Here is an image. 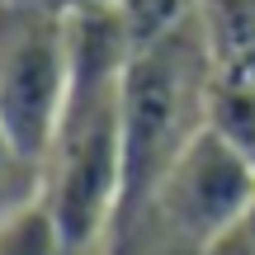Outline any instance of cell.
I'll return each mask as SVG.
<instances>
[{"label": "cell", "mask_w": 255, "mask_h": 255, "mask_svg": "<svg viewBox=\"0 0 255 255\" xmlns=\"http://www.w3.org/2000/svg\"><path fill=\"white\" fill-rule=\"evenodd\" d=\"M137 208L161 218L170 232L208 246L222 232L241 227L251 218V208H255V165L222 128L208 123L175 156V165L161 175V184ZM137 208H128V213H137Z\"/></svg>", "instance_id": "cell-4"}, {"label": "cell", "mask_w": 255, "mask_h": 255, "mask_svg": "<svg viewBox=\"0 0 255 255\" xmlns=\"http://www.w3.org/2000/svg\"><path fill=\"white\" fill-rule=\"evenodd\" d=\"M5 213H9V208H5Z\"/></svg>", "instance_id": "cell-11"}, {"label": "cell", "mask_w": 255, "mask_h": 255, "mask_svg": "<svg viewBox=\"0 0 255 255\" xmlns=\"http://www.w3.org/2000/svg\"><path fill=\"white\" fill-rule=\"evenodd\" d=\"M0 255H71V251H66L52 213L43 208V199H28L0 213Z\"/></svg>", "instance_id": "cell-6"}, {"label": "cell", "mask_w": 255, "mask_h": 255, "mask_svg": "<svg viewBox=\"0 0 255 255\" xmlns=\"http://www.w3.org/2000/svg\"><path fill=\"white\" fill-rule=\"evenodd\" d=\"M218 85H255V0H199Z\"/></svg>", "instance_id": "cell-5"}, {"label": "cell", "mask_w": 255, "mask_h": 255, "mask_svg": "<svg viewBox=\"0 0 255 255\" xmlns=\"http://www.w3.org/2000/svg\"><path fill=\"white\" fill-rule=\"evenodd\" d=\"M213 71L199 14L151 43L132 47L123 76V203L137 208L175 165V156L213 123Z\"/></svg>", "instance_id": "cell-2"}, {"label": "cell", "mask_w": 255, "mask_h": 255, "mask_svg": "<svg viewBox=\"0 0 255 255\" xmlns=\"http://www.w3.org/2000/svg\"><path fill=\"white\" fill-rule=\"evenodd\" d=\"M71 90V24L52 0H0V137L43 170Z\"/></svg>", "instance_id": "cell-3"}, {"label": "cell", "mask_w": 255, "mask_h": 255, "mask_svg": "<svg viewBox=\"0 0 255 255\" xmlns=\"http://www.w3.org/2000/svg\"><path fill=\"white\" fill-rule=\"evenodd\" d=\"M246 222H251V232H255V208H251V218H246Z\"/></svg>", "instance_id": "cell-10"}, {"label": "cell", "mask_w": 255, "mask_h": 255, "mask_svg": "<svg viewBox=\"0 0 255 255\" xmlns=\"http://www.w3.org/2000/svg\"><path fill=\"white\" fill-rule=\"evenodd\" d=\"M71 255H104V246H90V251H71Z\"/></svg>", "instance_id": "cell-9"}, {"label": "cell", "mask_w": 255, "mask_h": 255, "mask_svg": "<svg viewBox=\"0 0 255 255\" xmlns=\"http://www.w3.org/2000/svg\"><path fill=\"white\" fill-rule=\"evenodd\" d=\"M71 24V90L38 170V199L66 251L104 246L123 203V76L132 28L123 9H81Z\"/></svg>", "instance_id": "cell-1"}, {"label": "cell", "mask_w": 255, "mask_h": 255, "mask_svg": "<svg viewBox=\"0 0 255 255\" xmlns=\"http://www.w3.org/2000/svg\"><path fill=\"white\" fill-rule=\"evenodd\" d=\"M203 255H255V232H251V222H241V227L222 232L218 241H208V251H203Z\"/></svg>", "instance_id": "cell-7"}, {"label": "cell", "mask_w": 255, "mask_h": 255, "mask_svg": "<svg viewBox=\"0 0 255 255\" xmlns=\"http://www.w3.org/2000/svg\"><path fill=\"white\" fill-rule=\"evenodd\" d=\"M66 14H81V9H123V0H52Z\"/></svg>", "instance_id": "cell-8"}]
</instances>
